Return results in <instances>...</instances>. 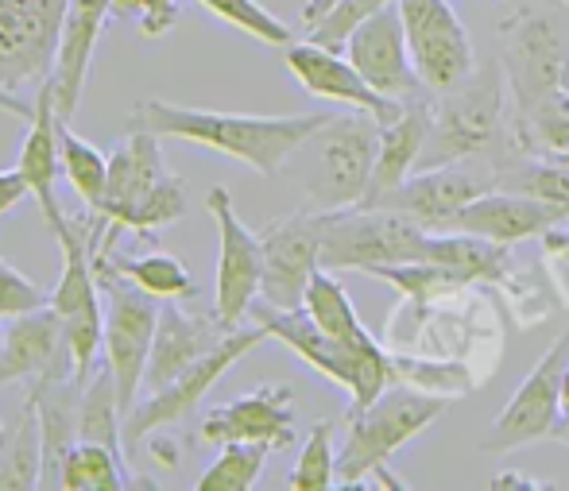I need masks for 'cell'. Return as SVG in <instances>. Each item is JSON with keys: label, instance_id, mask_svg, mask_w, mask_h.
Returning a JSON list of instances; mask_svg holds the SVG:
<instances>
[{"label": "cell", "instance_id": "cell-5", "mask_svg": "<svg viewBox=\"0 0 569 491\" xmlns=\"http://www.w3.org/2000/svg\"><path fill=\"white\" fill-rule=\"evenodd\" d=\"M446 399L422 394L407 383H391L380 399L360 410H345V441L338 453V484L357 488L365 477L388 469V461L419 438L427 425L438 422Z\"/></svg>", "mask_w": 569, "mask_h": 491}, {"label": "cell", "instance_id": "cell-26", "mask_svg": "<svg viewBox=\"0 0 569 491\" xmlns=\"http://www.w3.org/2000/svg\"><path fill=\"white\" fill-rule=\"evenodd\" d=\"M422 260L450 271L461 287L472 283H503L508 279V244H496L472 232H430Z\"/></svg>", "mask_w": 569, "mask_h": 491}, {"label": "cell", "instance_id": "cell-10", "mask_svg": "<svg viewBox=\"0 0 569 491\" xmlns=\"http://www.w3.org/2000/svg\"><path fill=\"white\" fill-rule=\"evenodd\" d=\"M98 283L101 298H106V364L117 380L120 414H128L143 388V372H148L151 341H156L163 302L156 294L140 291L132 279L106 268H98Z\"/></svg>", "mask_w": 569, "mask_h": 491}, {"label": "cell", "instance_id": "cell-22", "mask_svg": "<svg viewBox=\"0 0 569 491\" xmlns=\"http://www.w3.org/2000/svg\"><path fill=\"white\" fill-rule=\"evenodd\" d=\"M23 120H28V132H23L20 156H16V171L23 174L36 206L43 209L47 224H51V232L59 237L70 224V217L62 213L59 194H54V182H59V171H62V140H59L62 117H59V109H54L51 82H43L36 90V101L28 104Z\"/></svg>", "mask_w": 569, "mask_h": 491}, {"label": "cell", "instance_id": "cell-15", "mask_svg": "<svg viewBox=\"0 0 569 491\" xmlns=\"http://www.w3.org/2000/svg\"><path fill=\"white\" fill-rule=\"evenodd\" d=\"M62 380H78L74 349L67 341L62 313L47 302L8 321L0 333V388H8V383L47 388V383Z\"/></svg>", "mask_w": 569, "mask_h": 491}, {"label": "cell", "instance_id": "cell-51", "mask_svg": "<svg viewBox=\"0 0 569 491\" xmlns=\"http://www.w3.org/2000/svg\"><path fill=\"white\" fill-rule=\"evenodd\" d=\"M566 4H569V0H566Z\"/></svg>", "mask_w": 569, "mask_h": 491}, {"label": "cell", "instance_id": "cell-17", "mask_svg": "<svg viewBox=\"0 0 569 491\" xmlns=\"http://www.w3.org/2000/svg\"><path fill=\"white\" fill-rule=\"evenodd\" d=\"M345 54H349L352 67L365 74V82L372 86V90L388 93V98L407 101V98H419V93H430L411 62V47H407L399 0L388 8H380L376 16H368V20L349 36Z\"/></svg>", "mask_w": 569, "mask_h": 491}, {"label": "cell", "instance_id": "cell-29", "mask_svg": "<svg viewBox=\"0 0 569 491\" xmlns=\"http://www.w3.org/2000/svg\"><path fill=\"white\" fill-rule=\"evenodd\" d=\"M302 310H307L310 318H315V325L322 329V333H330L333 341H345V344H380L365 329L357 305L349 302L345 287L338 283V271H326V268L315 271V279H310V287H307V298H302Z\"/></svg>", "mask_w": 569, "mask_h": 491}, {"label": "cell", "instance_id": "cell-1", "mask_svg": "<svg viewBox=\"0 0 569 491\" xmlns=\"http://www.w3.org/2000/svg\"><path fill=\"white\" fill-rule=\"evenodd\" d=\"M333 112H291V117H252V112H218V109H190L159 98L136 101L128 112L132 132H151L159 140H182L198 148L221 151L237 163L252 167L263 179H279L287 159L295 156L310 132L330 120Z\"/></svg>", "mask_w": 569, "mask_h": 491}, {"label": "cell", "instance_id": "cell-48", "mask_svg": "<svg viewBox=\"0 0 569 491\" xmlns=\"http://www.w3.org/2000/svg\"><path fill=\"white\" fill-rule=\"evenodd\" d=\"M555 232H558V237H562V240H566V244H569V232H562V229H555Z\"/></svg>", "mask_w": 569, "mask_h": 491}, {"label": "cell", "instance_id": "cell-37", "mask_svg": "<svg viewBox=\"0 0 569 491\" xmlns=\"http://www.w3.org/2000/svg\"><path fill=\"white\" fill-rule=\"evenodd\" d=\"M291 491H330L338 488V453H333V422H315L302 441V453L287 480Z\"/></svg>", "mask_w": 569, "mask_h": 491}, {"label": "cell", "instance_id": "cell-30", "mask_svg": "<svg viewBox=\"0 0 569 491\" xmlns=\"http://www.w3.org/2000/svg\"><path fill=\"white\" fill-rule=\"evenodd\" d=\"M43 484V425H39V399H23V414L8 445L0 449V491H31Z\"/></svg>", "mask_w": 569, "mask_h": 491}, {"label": "cell", "instance_id": "cell-41", "mask_svg": "<svg viewBox=\"0 0 569 491\" xmlns=\"http://www.w3.org/2000/svg\"><path fill=\"white\" fill-rule=\"evenodd\" d=\"M117 20H136L143 39H163L179 23V0H109Z\"/></svg>", "mask_w": 569, "mask_h": 491}, {"label": "cell", "instance_id": "cell-7", "mask_svg": "<svg viewBox=\"0 0 569 491\" xmlns=\"http://www.w3.org/2000/svg\"><path fill=\"white\" fill-rule=\"evenodd\" d=\"M500 67L511 86V132L531 120L550 93L562 90L566 62H569V36H562L558 20L550 12L519 8L508 20H500Z\"/></svg>", "mask_w": 569, "mask_h": 491}, {"label": "cell", "instance_id": "cell-44", "mask_svg": "<svg viewBox=\"0 0 569 491\" xmlns=\"http://www.w3.org/2000/svg\"><path fill=\"white\" fill-rule=\"evenodd\" d=\"M488 488H492V491H511V488L539 491V488H547V484H539V480H523V472H496V477L488 480Z\"/></svg>", "mask_w": 569, "mask_h": 491}, {"label": "cell", "instance_id": "cell-50", "mask_svg": "<svg viewBox=\"0 0 569 491\" xmlns=\"http://www.w3.org/2000/svg\"><path fill=\"white\" fill-rule=\"evenodd\" d=\"M0 333H4V329H0Z\"/></svg>", "mask_w": 569, "mask_h": 491}, {"label": "cell", "instance_id": "cell-24", "mask_svg": "<svg viewBox=\"0 0 569 491\" xmlns=\"http://www.w3.org/2000/svg\"><path fill=\"white\" fill-rule=\"evenodd\" d=\"M109 16H113L109 0H70L67 4L59 59H54V74H51L54 109H59V117L67 120V124L78 112V101H82L86 78H90V67H93V51H98Z\"/></svg>", "mask_w": 569, "mask_h": 491}, {"label": "cell", "instance_id": "cell-4", "mask_svg": "<svg viewBox=\"0 0 569 491\" xmlns=\"http://www.w3.org/2000/svg\"><path fill=\"white\" fill-rule=\"evenodd\" d=\"M252 321H260L268 329V337L283 341L302 364H310L318 375L333 383V388L349 391V410L368 407L372 399H380L383 391L396 383V372H391V352L383 344H345L333 341L330 333L315 325L307 310H279V305H268L263 298H256Z\"/></svg>", "mask_w": 569, "mask_h": 491}, {"label": "cell", "instance_id": "cell-25", "mask_svg": "<svg viewBox=\"0 0 569 491\" xmlns=\"http://www.w3.org/2000/svg\"><path fill=\"white\" fill-rule=\"evenodd\" d=\"M430 104H435V93L407 98L403 112L391 124L380 128V156H376L372 187H368L360 206L383 198L388 190H396L399 182H407L419 171L422 148H427V136H430Z\"/></svg>", "mask_w": 569, "mask_h": 491}, {"label": "cell", "instance_id": "cell-21", "mask_svg": "<svg viewBox=\"0 0 569 491\" xmlns=\"http://www.w3.org/2000/svg\"><path fill=\"white\" fill-rule=\"evenodd\" d=\"M232 333V325L213 313H190L179 302H163L156 325V341H151L148 372H143V388L163 391L167 383H174L182 372L198 364L202 357H210L221 341Z\"/></svg>", "mask_w": 569, "mask_h": 491}, {"label": "cell", "instance_id": "cell-20", "mask_svg": "<svg viewBox=\"0 0 569 491\" xmlns=\"http://www.w3.org/2000/svg\"><path fill=\"white\" fill-rule=\"evenodd\" d=\"M496 190V179L472 174L465 167H430V171H415L407 182H399L396 190H388L383 198L368 201V206L399 209V213L415 217L427 232H450L457 213L469 206L472 198Z\"/></svg>", "mask_w": 569, "mask_h": 491}, {"label": "cell", "instance_id": "cell-23", "mask_svg": "<svg viewBox=\"0 0 569 491\" xmlns=\"http://www.w3.org/2000/svg\"><path fill=\"white\" fill-rule=\"evenodd\" d=\"M569 213L550 201H539L531 194H516V190H488V194L472 198L469 206L457 213L453 229L472 232V237H488L496 244H519V240L547 237L550 229L566 224ZM450 229V232H453Z\"/></svg>", "mask_w": 569, "mask_h": 491}, {"label": "cell", "instance_id": "cell-45", "mask_svg": "<svg viewBox=\"0 0 569 491\" xmlns=\"http://www.w3.org/2000/svg\"><path fill=\"white\" fill-rule=\"evenodd\" d=\"M338 4H341V0H307V4H302V23H307V28H315V23L322 20V16H330Z\"/></svg>", "mask_w": 569, "mask_h": 491}, {"label": "cell", "instance_id": "cell-43", "mask_svg": "<svg viewBox=\"0 0 569 491\" xmlns=\"http://www.w3.org/2000/svg\"><path fill=\"white\" fill-rule=\"evenodd\" d=\"M23 198H31V190H28V182H23V174L16 171H0V217L8 213V209H16Z\"/></svg>", "mask_w": 569, "mask_h": 491}, {"label": "cell", "instance_id": "cell-16", "mask_svg": "<svg viewBox=\"0 0 569 491\" xmlns=\"http://www.w3.org/2000/svg\"><path fill=\"white\" fill-rule=\"evenodd\" d=\"M213 224H218L221 252H218V291L213 310L226 325L237 329L252 313L256 298L263 291V240L248 229L232 209V194L226 187H213L206 198Z\"/></svg>", "mask_w": 569, "mask_h": 491}, {"label": "cell", "instance_id": "cell-47", "mask_svg": "<svg viewBox=\"0 0 569 491\" xmlns=\"http://www.w3.org/2000/svg\"><path fill=\"white\" fill-rule=\"evenodd\" d=\"M8 445V430H4V422H0V449Z\"/></svg>", "mask_w": 569, "mask_h": 491}, {"label": "cell", "instance_id": "cell-49", "mask_svg": "<svg viewBox=\"0 0 569 491\" xmlns=\"http://www.w3.org/2000/svg\"><path fill=\"white\" fill-rule=\"evenodd\" d=\"M562 86H566V90H569V62H566V82H562Z\"/></svg>", "mask_w": 569, "mask_h": 491}, {"label": "cell", "instance_id": "cell-27", "mask_svg": "<svg viewBox=\"0 0 569 491\" xmlns=\"http://www.w3.org/2000/svg\"><path fill=\"white\" fill-rule=\"evenodd\" d=\"M93 268L117 271V275L132 279L140 291L156 294L159 302H182V298H194L198 283L187 271V263L179 255L167 252H148V255H120L117 248L93 255Z\"/></svg>", "mask_w": 569, "mask_h": 491}, {"label": "cell", "instance_id": "cell-14", "mask_svg": "<svg viewBox=\"0 0 569 491\" xmlns=\"http://www.w3.org/2000/svg\"><path fill=\"white\" fill-rule=\"evenodd\" d=\"M322 209L276 217L260 232L263 240V291L260 298L279 310H299L315 271L322 268Z\"/></svg>", "mask_w": 569, "mask_h": 491}, {"label": "cell", "instance_id": "cell-13", "mask_svg": "<svg viewBox=\"0 0 569 491\" xmlns=\"http://www.w3.org/2000/svg\"><path fill=\"white\" fill-rule=\"evenodd\" d=\"M411 62L430 93H450L477 74V51L450 0H399Z\"/></svg>", "mask_w": 569, "mask_h": 491}, {"label": "cell", "instance_id": "cell-34", "mask_svg": "<svg viewBox=\"0 0 569 491\" xmlns=\"http://www.w3.org/2000/svg\"><path fill=\"white\" fill-rule=\"evenodd\" d=\"M511 148L523 156H569V90L562 86L511 132Z\"/></svg>", "mask_w": 569, "mask_h": 491}, {"label": "cell", "instance_id": "cell-2", "mask_svg": "<svg viewBox=\"0 0 569 491\" xmlns=\"http://www.w3.org/2000/svg\"><path fill=\"white\" fill-rule=\"evenodd\" d=\"M380 120L360 109L333 112L318 132L295 148L283 171L295 179L310 209H349L360 206L372 187L376 156H380Z\"/></svg>", "mask_w": 569, "mask_h": 491}, {"label": "cell", "instance_id": "cell-3", "mask_svg": "<svg viewBox=\"0 0 569 491\" xmlns=\"http://www.w3.org/2000/svg\"><path fill=\"white\" fill-rule=\"evenodd\" d=\"M98 217L140 240H151L156 229L187 217V182L167 171L159 136L128 128L124 143L109 156L106 201H101Z\"/></svg>", "mask_w": 569, "mask_h": 491}, {"label": "cell", "instance_id": "cell-46", "mask_svg": "<svg viewBox=\"0 0 569 491\" xmlns=\"http://www.w3.org/2000/svg\"><path fill=\"white\" fill-rule=\"evenodd\" d=\"M562 418H566V425H569V364H566V372H562ZM566 445H569V430H566Z\"/></svg>", "mask_w": 569, "mask_h": 491}, {"label": "cell", "instance_id": "cell-42", "mask_svg": "<svg viewBox=\"0 0 569 491\" xmlns=\"http://www.w3.org/2000/svg\"><path fill=\"white\" fill-rule=\"evenodd\" d=\"M542 260H547L542 268H547V275H550V287L562 298V305H569V244L555 229L542 237Z\"/></svg>", "mask_w": 569, "mask_h": 491}, {"label": "cell", "instance_id": "cell-19", "mask_svg": "<svg viewBox=\"0 0 569 491\" xmlns=\"http://www.w3.org/2000/svg\"><path fill=\"white\" fill-rule=\"evenodd\" d=\"M198 438L206 445H232V441H256L268 449L295 445V391L287 383H263V388L240 394V399L213 407L202 418Z\"/></svg>", "mask_w": 569, "mask_h": 491}, {"label": "cell", "instance_id": "cell-35", "mask_svg": "<svg viewBox=\"0 0 569 491\" xmlns=\"http://www.w3.org/2000/svg\"><path fill=\"white\" fill-rule=\"evenodd\" d=\"M496 187L550 201L569 213V156H531L516 171L496 174Z\"/></svg>", "mask_w": 569, "mask_h": 491}, {"label": "cell", "instance_id": "cell-36", "mask_svg": "<svg viewBox=\"0 0 569 491\" xmlns=\"http://www.w3.org/2000/svg\"><path fill=\"white\" fill-rule=\"evenodd\" d=\"M268 445H256V441H232L221 445V457L210 469L198 477V491H252L260 480L263 464H268Z\"/></svg>", "mask_w": 569, "mask_h": 491}, {"label": "cell", "instance_id": "cell-8", "mask_svg": "<svg viewBox=\"0 0 569 491\" xmlns=\"http://www.w3.org/2000/svg\"><path fill=\"white\" fill-rule=\"evenodd\" d=\"M430 232L415 217L383 206H349L326 213L322 224V268L326 271H360L368 275L383 263L422 260Z\"/></svg>", "mask_w": 569, "mask_h": 491}, {"label": "cell", "instance_id": "cell-9", "mask_svg": "<svg viewBox=\"0 0 569 491\" xmlns=\"http://www.w3.org/2000/svg\"><path fill=\"white\" fill-rule=\"evenodd\" d=\"M70 0H0V109L28 112L16 93L51 82Z\"/></svg>", "mask_w": 569, "mask_h": 491}, {"label": "cell", "instance_id": "cell-28", "mask_svg": "<svg viewBox=\"0 0 569 491\" xmlns=\"http://www.w3.org/2000/svg\"><path fill=\"white\" fill-rule=\"evenodd\" d=\"M62 491H128V488H159L156 480H136L124 464V453L98 441H78L62 461Z\"/></svg>", "mask_w": 569, "mask_h": 491}, {"label": "cell", "instance_id": "cell-11", "mask_svg": "<svg viewBox=\"0 0 569 491\" xmlns=\"http://www.w3.org/2000/svg\"><path fill=\"white\" fill-rule=\"evenodd\" d=\"M263 341H268V329H263L260 321L237 325L226 341H221L210 357L198 360L190 372H182L179 380L167 383L163 391H151L143 402H136V407L124 414V453L132 457L136 449L143 445V438H151V433L163 430V425H174L187 414H194L198 402L218 388L221 375H226L232 364H240L252 349H260Z\"/></svg>", "mask_w": 569, "mask_h": 491}, {"label": "cell", "instance_id": "cell-39", "mask_svg": "<svg viewBox=\"0 0 569 491\" xmlns=\"http://www.w3.org/2000/svg\"><path fill=\"white\" fill-rule=\"evenodd\" d=\"M388 4H396V0H341L330 16H322L315 28H307V39H310V43L333 47V51H345V43H349L352 31H357L368 16H376L380 8H388Z\"/></svg>", "mask_w": 569, "mask_h": 491}, {"label": "cell", "instance_id": "cell-31", "mask_svg": "<svg viewBox=\"0 0 569 491\" xmlns=\"http://www.w3.org/2000/svg\"><path fill=\"white\" fill-rule=\"evenodd\" d=\"M78 441H98V445H109V449H117V453H124V414H120L117 380H113V372H109V364H98L93 380L82 388Z\"/></svg>", "mask_w": 569, "mask_h": 491}, {"label": "cell", "instance_id": "cell-32", "mask_svg": "<svg viewBox=\"0 0 569 491\" xmlns=\"http://www.w3.org/2000/svg\"><path fill=\"white\" fill-rule=\"evenodd\" d=\"M391 372H396V383H407V388L422 394H438L446 402L480 388L461 360H430L427 352H391Z\"/></svg>", "mask_w": 569, "mask_h": 491}, {"label": "cell", "instance_id": "cell-38", "mask_svg": "<svg viewBox=\"0 0 569 491\" xmlns=\"http://www.w3.org/2000/svg\"><path fill=\"white\" fill-rule=\"evenodd\" d=\"M202 8H210L218 20L232 23L237 31L252 36L256 43H268V47H291L295 43V31L287 28L279 16H271L260 0H198Z\"/></svg>", "mask_w": 569, "mask_h": 491}, {"label": "cell", "instance_id": "cell-18", "mask_svg": "<svg viewBox=\"0 0 569 491\" xmlns=\"http://www.w3.org/2000/svg\"><path fill=\"white\" fill-rule=\"evenodd\" d=\"M287 70H291L295 82H299L310 98L349 104V109H360V112H368V117H376L380 124H391L407 104L399 98H388V93L372 90V86L365 82V74L349 62V54L333 51V47H322V43H310V39L287 47Z\"/></svg>", "mask_w": 569, "mask_h": 491}, {"label": "cell", "instance_id": "cell-33", "mask_svg": "<svg viewBox=\"0 0 569 491\" xmlns=\"http://www.w3.org/2000/svg\"><path fill=\"white\" fill-rule=\"evenodd\" d=\"M62 140V174L74 187V194L86 201L90 213H98L106 201V182H109V156H101L93 143H86L78 132H70V124L62 120L59 128Z\"/></svg>", "mask_w": 569, "mask_h": 491}, {"label": "cell", "instance_id": "cell-12", "mask_svg": "<svg viewBox=\"0 0 569 491\" xmlns=\"http://www.w3.org/2000/svg\"><path fill=\"white\" fill-rule=\"evenodd\" d=\"M569 364V333L558 337L542 360L523 375L519 391L511 394V402L500 410L488 433L480 438L485 453H511V449H523L531 441L555 438L566 441V418H562V372Z\"/></svg>", "mask_w": 569, "mask_h": 491}, {"label": "cell", "instance_id": "cell-6", "mask_svg": "<svg viewBox=\"0 0 569 491\" xmlns=\"http://www.w3.org/2000/svg\"><path fill=\"white\" fill-rule=\"evenodd\" d=\"M503 128V67L477 70L465 86L450 93H435L430 104V136L422 148L419 171L450 167L488 151Z\"/></svg>", "mask_w": 569, "mask_h": 491}, {"label": "cell", "instance_id": "cell-40", "mask_svg": "<svg viewBox=\"0 0 569 491\" xmlns=\"http://www.w3.org/2000/svg\"><path fill=\"white\" fill-rule=\"evenodd\" d=\"M47 302H51V294H47L36 279H28L8 260H0V321H12V318H20V313L39 310V305H47Z\"/></svg>", "mask_w": 569, "mask_h": 491}]
</instances>
